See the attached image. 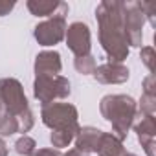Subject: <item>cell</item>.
<instances>
[{
  "instance_id": "obj_22",
  "label": "cell",
  "mask_w": 156,
  "mask_h": 156,
  "mask_svg": "<svg viewBox=\"0 0 156 156\" xmlns=\"http://www.w3.org/2000/svg\"><path fill=\"white\" fill-rule=\"evenodd\" d=\"M141 88H143V94H147V96H156V77H154V73H149L145 79H143V83H141Z\"/></svg>"
},
{
  "instance_id": "obj_25",
  "label": "cell",
  "mask_w": 156,
  "mask_h": 156,
  "mask_svg": "<svg viewBox=\"0 0 156 156\" xmlns=\"http://www.w3.org/2000/svg\"><path fill=\"white\" fill-rule=\"evenodd\" d=\"M62 156H90V154H87V152H83V151H79V149H70L68 152H64Z\"/></svg>"
},
{
  "instance_id": "obj_27",
  "label": "cell",
  "mask_w": 156,
  "mask_h": 156,
  "mask_svg": "<svg viewBox=\"0 0 156 156\" xmlns=\"http://www.w3.org/2000/svg\"><path fill=\"white\" fill-rule=\"evenodd\" d=\"M123 156H136V154H132V152H125Z\"/></svg>"
},
{
  "instance_id": "obj_4",
  "label": "cell",
  "mask_w": 156,
  "mask_h": 156,
  "mask_svg": "<svg viewBox=\"0 0 156 156\" xmlns=\"http://www.w3.org/2000/svg\"><path fill=\"white\" fill-rule=\"evenodd\" d=\"M70 81L64 75H51V77H35L33 81V96L39 103L50 105L57 99H66L70 96Z\"/></svg>"
},
{
  "instance_id": "obj_14",
  "label": "cell",
  "mask_w": 156,
  "mask_h": 156,
  "mask_svg": "<svg viewBox=\"0 0 156 156\" xmlns=\"http://www.w3.org/2000/svg\"><path fill=\"white\" fill-rule=\"evenodd\" d=\"M96 152L99 156H123L127 151L123 147V141L118 140L112 132H103L101 138H99Z\"/></svg>"
},
{
  "instance_id": "obj_15",
  "label": "cell",
  "mask_w": 156,
  "mask_h": 156,
  "mask_svg": "<svg viewBox=\"0 0 156 156\" xmlns=\"http://www.w3.org/2000/svg\"><path fill=\"white\" fill-rule=\"evenodd\" d=\"M81 129V125H73V127H64V129H57V130H51V134H50V143L53 145V149H64V147H68L72 141H73V138H75V134H77V130Z\"/></svg>"
},
{
  "instance_id": "obj_21",
  "label": "cell",
  "mask_w": 156,
  "mask_h": 156,
  "mask_svg": "<svg viewBox=\"0 0 156 156\" xmlns=\"http://www.w3.org/2000/svg\"><path fill=\"white\" fill-rule=\"evenodd\" d=\"M140 8L145 15V20H149L151 26H156V2H140Z\"/></svg>"
},
{
  "instance_id": "obj_7",
  "label": "cell",
  "mask_w": 156,
  "mask_h": 156,
  "mask_svg": "<svg viewBox=\"0 0 156 156\" xmlns=\"http://www.w3.org/2000/svg\"><path fill=\"white\" fill-rule=\"evenodd\" d=\"M66 20L64 17H50L48 20L39 22L33 28V37L41 46H55L64 41Z\"/></svg>"
},
{
  "instance_id": "obj_5",
  "label": "cell",
  "mask_w": 156,
  "mask_h": 156,
  "mask_svg": "<svg viewBox=\"0 0 156 156\" xmlns=\"http://www.w3.org/2000/svg\"><path fill=\"white\" fill-rule=\"evenodd\" d=\"M143 26H145V15L140 8L138 0L123 2V30L129 42V48H141L143 44Z\"/></svg>"
},
{
  "instance_id": "obj_23",
  "label": "cell",
  "mask_w": 156,
  "mask_h": 156,
  "mask_svg": "<svg viewBox=\"0 0 156 156\" xmlns=\"http://www.w3.org/2000/svg\"><path fill=\"white\" fill-rule=\"evenodd\" d=\"M31 156H62V152L59 151V149H39V151H35Z\"/></svg>"
},
{
  "instance_id": "obj_6",
  "label": "cell",
  "mask_w": 156,
  "mask_h": 156,
  "mask_svg": "<svg viewBox=\"0 0 156 156\" xmlns=\"http://www.w3.org/2000/svg\"><path fill=\"white\" fill-rule=\"evenodd\" d=\"M41 119L51 130L79 125V112L72 103H50L41 110Z\"/></svg>"
},
{
  "instance_id": "obj_20",
  "label": "cell",
  "mask_w": 156,
  "mask_h": 156,
  "mask_svg": "<svg viewBox=\"0 0 156 156\" xmlns=\"http://www.w3.org/2000/svg\"><path fill=\"white\" fill-rule=\"evenodd\" d=\"M140 57H141V62L147 66V70H149L151 73H154V59H156L154 48H152V46H143Z\"/></svg>"
},
{
  "instance_id": "obj_1",
  "label": "cell",
  "mask_w": 156,
  "mask_h": 156,
  "mask_svg": "<svg viewBox=\"0 0 156 156\" xmlns=\"http://www.w3.org/2000/svg\"><path fill=\"white\" fill-rule=\"evenodd\" d=\"M98 35L108 62H123L129 57V42L123 30V2L121 0H103L96 8Z\"/></svg>"
},
{
  "instance_id": "obj_10",
  "label": "cell",
  "mask_w": 156,
  "mask_h": 156,
  "mask_svg": "<svg viewBox=\"0 0 156 156\" xmlns=\"http://www.w3.org/2000/svg\"><path fill=\"white\" fill-rule=\"evenodd\" d=\"M96 81L103 85H121L129 79V68L123 62H105L101 66H96L94 73Z\"/></svg>"
},
{
  "instance_id": "obj_18",
  "label": "cell",
  "mask_w": 156,
  "mask_h": 156,
  "mask_svg": "<svg viewBox=\"0 0 156 156\" xmlns=\"http://www.w3.org/2000/svg\"><path fill=\"white\" fill-rule=\"evenodd\" d=\"M15 151H17V154H20V156H31L35 151H37V143H35V140L33 138H30V136H20L17 141H15Z\"/></svg>"
},
{
  "instance_id": "obj_17",
  "label": "cell",
  "mask_w": 156,
  "mask_h": 156,
  "mask_svg": "<svg viewBox=\"0 0 156 156\" xmlns=\"http://www.w3.org/2000/svg\"><path fill=\"white\" fill-rule=\"evenodd\" d=\"M73 66L83 75H92L98 64H96V57L92 53H88V55H83V57H75L73 59Z\"/></svg>"
},
{
  "instance_id": "obj_9",
  "label": "cell",
  "mask_w": 156,
  "mask_h": 156,
  "mask_svg": "<svg viewBox=\"0 0 156 156\" xmlns=\"http://www.w3.org/2000/svg\"><path fill=\"white\" fill-rule=\"evenodd\" d=\"M132 129L138 136V141L141 143L147 156H156V121L154 116H141L136 114Z\"/></svg>"
},
{
  "instance_id": "obj_19",
  "label": "cell",
  "mask_w": 156,
  "mask_h": 156,
  "mask_svg": "<svg viewBox=\"0 0 156 156\" xmlns=\"http://www.w3.org/2000/svg\"><path fill=\"white\" fill-rule=\"evenodd\" d=\"M136 107H138V112H136V114H141V116H154V112H156V96L141 94L140 103H136Z\"/></svg>"
},
{
  "instance_id": "obj_26",
  "label": "cell",
  "mask_w": 156,
  "mask_h": 156,
  "mask_svg": "<svg viewBox=\"0 0 156 156\" xmlns=\"http://www.w3.org/2000/svg\"><path fill=\"white\" fill-rule=\"evenodd\" d=\"M0 156H8V145L2 138H0Z\"/></svg>"
},
{
  "instance_id": "obj_12",
  "label": "cell",
  "mask_w": 156,
  "mask_h": 156,
  "mask_svg": "<svg viewBox=\"0 0 156 156\" xmlns=\"http://www.w3.org/2000/svg\"><path fill=\"white\" fill-rule=\"evenodd\" d=\"M26 8L33 17H64L68 15V4L61 0H28Z\"/></svg>"
},
{
  "instance_id": "obj_16",
  "label": "cell",
  "mask_w": 156,
  "mask_h": 156,
  "mask_svg": "<svg viewBox=\"0 0 156 156\" xmlns=\"http://www.w3.org/2000/svg\"><path fill=\"white\" fill-rule=\"evenodd\" d=\"M19 129H17V119L2 107L0 103V138H6V136H13L17 134Z\"/></svg>"
},
{
  "instance_id": "obj_3",
  "label": "cell",
  "mask_w": 156,
  "mask_h": 156,
  "mask_svg": "<svg viewBox=\"0 0 156 156\" xmlns=\"http://www.w3.org/2000/svg\"><path fill=\"white\" fill-rule=\"evenodd\" d=\"M0 103H2V107L15 119H20L22 116L31 112L28 98L24 94V88H22L20 81L15 79V77H4V79H0Z\"/></svg>"
},
{
  "instance_id": "obj_11",
  "label": "cell",
  "mask_w": 156,
  "mask_h": 156,
  "mask_svg": "<svg viewBox=\"0 0 156 156\" xmlns=\"http://www.w3.org/2000/svg\"><path fill=\"white\" fill-rule=\"evenodd\" d=\"M35 77H51V75H61L62 70V61L61 53L55 50H44L35 57L33 62Z\"/></svg>"
},
{
  "instance_id": "obj_2",
  "label": "cell",
  "mask_w": 156,
  "mask_h": 156,
  "mask_svg": "<svg viewBox=\"0 0 156 156\" xmlns=\"http://www.w3.org/2000/svg\"><path fill=\"white\" fill-rule=\"evenodd\" d=\"M99 112L112 125V134L123 141L129 130L132 129L138 107H136V101L127 94H108L101 98Z\"/></svg>"
},
{
  "instance_id": "obj_13",
  "label": "cell",
  "mask_w": 156,
  "mask_h": 156,
  "mask_svg": "<svg viewBox=\"0 0 156 156\" xmlns=\"http://www.w3.org/2000/svg\"><path fill=\"white\" fill-rule=\"evenodd\" d=\"M103 130L96 129V127H81L77 130L73 141H75V149H79L87 154L90 152H96L98 149V143H99V138H101Z\"/></svg>"
},
{
  "instance_id": "obj_8",
  "label": "cell",
  "mask_w": 156,
  "mask_h": 156,
  "mask_svg": "<svg viewBox=\"0 0 156 156\" xmlns=\"http://www.w3.org/2000/svg\"><path fill=\"white\" fill-rule=\"evenodd\" d=\"M64 41L68 50L75 55V57H83L90 53L92 48V41H90V28L85 22H72L70 26H66V33H64Z\"/></svg>"
},
{
  "instance_id": "obj_24",
  "label": "cell",
  "mask_w": 156,
  "mask_h": 156,
  "mask_svg": "<svg viewBox=\"0 0 156 156\" xmlns=\"http://www.w3.org/2000/svg\"><path fill=\"white\" fill-rule=\"evenodd\" d=\"M15 2H8V0H0V17L9 15V11H13Z\"/></svg>"
}]
</instances>
